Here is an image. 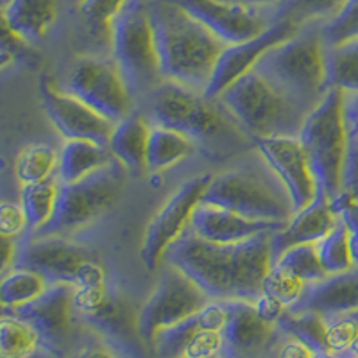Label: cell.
Returning a JSON list of instances; mask_svg holds the SVG:
<instances>
[{
    "mask_svg": "<svg viewBox=\"0 0 358 358\" xmlns=\"http://www.w3.org/2000/svg\"><path fill=\"white\" fill-rule=\"evenodd\" d=\"M273 233H262L236 244H215L187 229L169 248L163 260L187 274L208 297L255 301L273 265Z\"/></svg>",
    "mask_w": 358,
    "mask_h": 358,
    "instance_id": "obj_1",
    "label": "cell"
},
{
    "mask_svg": "<svg viewBox=\"0 0 358 358\" xmlns=\"http://www.w3.org/2000/svg\"><path fill=\"white\" fill-rule=\"evenodd\" d=\"M163 81L204 92L226 43L172 0L149 4Z\"/></svg>",
    "mask_w": 358,
    "mask_h": 358,
    "instance_id": "obj_2",
    "label": "cell"
},
{
    "mask_svg": "<svg viewBox=\"0 0 358 358\" xmlns=\"http://www.w3.org/2000/svg\"><path fill=\"white\" fill-rule=\"evenodd\" d=\"M149 118L219 156L235 151L248 136L219 99L172 81L159 83L151 92Z\"/></svg>",
    "mask_w": 358,
    "mask_h": 358,
    "instance_id": "obj_3",
    "label": "cell"
},
{
    "mask_svg": "<svg viewBox=\"0 0 358 358\" xmlns=\"http://www.w3.org/2000/svg\"><path fill=\"white\" fill-rule=\"evenodd\" d=\"M219 101L252 140L297 136L312 111L255 69L224 90Z\"/></svg>",
    "mask_w": 358,
    "mask_h": 358,
    "instance_id": "obj_4",
    "label": "cell"
},
{
    "mask_svg": "<svg viewBox=\"0 0 358 358\" xmlns=\"http://www.w3.org/2000/svg\"><path fill=\"white\" fill-rule=\"evenodd\" d=\"M326 52L328 45L321 27L301 29L292 38L267 50L255 70L313 110L330 90Z\"/></svg>",
    "mask_w": 358,
    "mask_h": 358,
    "instance_id": "obj_5",
    "label": "cell"
},
{
    "mask_svg": "<svg viewBox=\"0 0 358 358\" xmlns=\"http://www.w3.org/2000/svg\"><path fill=\"white\" fill-rule=\"evenodd\" d=\"M346 94L330 88L306 117L297 138L308 158L317 192L335 199L342 192V176L346 165L350 131L344 113Z\"/></svg>",
    "mask_w": 358,
    "mask_h": 358,
    "instance_id": "obj_6",
    "label": "cell"
},
{
    "mask_svg": "<svg viewBox=\"0 0 358 358\" xmlns=\"http://www.w3.org/2000/svg\"><path fill=\"white\" fill-rule=\"evenodd\" d=\"M110 45L113 63L122 73L131 94H151L162 83L149 4L142 0L127 2L111 25Z\"/></svg>",
    "mask_w": 358,
    "mask_h": 358,
    "instance_id": "obj_7",
    "label": "cell"
},
{
    "mask_svg": "<svg viewBox=\"0 0 358 358\" xmlns=\"http://www.w3.org/2000/svg\"><path fill=\"white\" fill-rule=\"evenodd\" d=\"M201 203L231 210L252 220L289 222L294 215L285 188L276 187L255 169H231L212 176Z\"/></svg>",
    "mask_w": 358,
    "mask_h": 358,
    "instance_id": "obj_8",
    "label": "cell"
},
{
    "mask_svg": "<svg viewBox=\"0 0 358 358\" xmlns=\"http://www.w3.org/2000/svg\"><path fill=\"white\" fill-rule=\"evenodd\" d=\"M124 174L111 162L101 171L76 183H59L52 219L33 236H63L86 228L113 208L122 194Z\"/></svg>",
    "mask_w": 358,
    "mask_h": 358,
    "instance_id": "obj_9",
    "label": "cell"
},
{
    "mask_svg": "<svg viewBox=\"0 0 358 358\" xmlns=\"http://www.w3.org/2000/svg\"><path fill=\"white\" fill-rule=\"evenodd\" d=\"M63 90L111 124H118L133 113V94L113 62L78 57L70 66Z\"/></svg>",
    "mask_w": 358,
    "mask_h": 358,
    "instance_id": "obj_10",
    "label": "cell"
},
{
    "mask_svg": "<svg viewBox=\"0 0 358 358\" xmlns=\"http://www.w3.org/2000/svg\"><path fill=\"white\" fill-rule=\"evenodd\" d=\"M210 179L212 174H201L187 179L151 219L140 249L142 264L149 273H155L167 255L169 248L190 228L192 215L203 201Z\"/></svg>",
    "mask_w": 358,
    "mask_h": 358,
    "instance_id": "obj_11",
    "label": "cell"
},
{
    "mask_svg": "<svg viewBox=\"0 0 358 358\" xmlns=\"http://www.w3.org/2000/svg\"><path fill=\"white\" fill-rule=\"evenodd\" d=\"M208 305V296L187 274L167 264L155 292L140 313V330L145 337L178 324Z\"/></svg>",
    "mask_w": 358,
    "mask_h": 358,
    "instance_id": "obj_12",
    "label": "cell"
},
{
    "mask_svg": "<svg viewBox=\"0 0 358 358\" xmlns=\"http://www.w3.org/2000/svg\"><path fill=\"white\" fill-rule=\"evenodd\" d=\"M40 97L45 113L63 138L88 140L108 147L115 127L108 118L63 88H57L47 76L40 79Z\"/></svg>",
    "mask_w": 358,
    "mask_h": 358,
    "instance_id": "obj_13",
    "label": "cell"
},
{
    "mask_svg": "<svg viewBox=\"0 0 358 358\" xmlns=\"http://www.w3.org/2000/svg\"><path fill=\"white\" fill-rule=\"evenodd\" d=\"M258 152L280 179L289 196L292 212H299L317 197V181L297 136H274L255 140Z\"/></svg>",
    "mask_w": 358,
    "mask_h": 358,
    "instance_id": "obj_14",
    "label": "cell"
},
{
    "mask_svg": "<svg viewBox=\"0 0 358 358\" xmlns=\"http://www.w3.org/2000/svg\"><path fill=\"white\" fill-rule=\"evenodd\" d=\"M301 29L292 24V22L273 20L267 25L264 33H260L258 36L251 38L248 41H241V43L226 45L222 52H220L219 59H217L212 79H210L203 94L208 99H219V95L228 86H231L242 76L251 72L267 50L280 45L281 41L292 38Z\"/></svg>",
    "mask_w": 358,
    "mask_h": 358,
    "instance_id": "obj_15",
    "label": "cell"
},
{
    "mask_svg": "<svg viewBox=\"0 0 358 358\" xmlns=\"http://www.w3.org/2000/svg\"><path fill=\"white\" fill-rule=\"evenodd\" d=\"M94 258L81 245L69 242L63 236H31L18 249L17 264L40 273L52 283H66L76 287L79 283L83 268Z\"/></svg>",
    "mask_w": 358,
    "mask_h": 358,
    "instance_id": "obj_16",
    "label": "cell"
},
{
    "mask_svg": "<svg viewBox=\"0 0 358 358\" xmlns=\"http://www.w3.org/2000/svg\"><path fill=\"white\" fill-rule=\"evenodd\" d=\"M226 45L241 43L264 33L271 22L244 2L231 0H172Z\"/></svg>",
    "mask_w": 358,
    "mask_h": 358,
    "instance_id": "obj_17",
    "label": "cell"
},
{
    "mask_svg": "<svg viewBox=\"0 0 358 358\" xmlns=\"http://www.w3.org/2000/svg\"><path fill=\"white\" fill-rule=\"evenodd\" d=\"M287 222L273 220H252L242 217L231 210L201 203L190 220V231L199 238L215 244H236L262 235L281 229Z\"/></svg>",
    "mask_w": 358,
    "mask_h": 358,
    "instance_id": "obj_18",
    "label": "cell"
},
{
    "mask_svg": "<svg viewBox=\"0 0 358 358\" xmlns=\"http://www.w3.org/2000/svg\"><path fill=\"white\" fill-rule=\"evenodd\" d=\"M337 212L331 206V199L319 194L306 208L290 217L289 222L271 235L273 264L289 248L301 244H317L338 224Z\"/></svg>",
    "mask_w": 358,
    "mask_h": 358,
    "instance_id": "obj_19",
    "label": "cell"
},
{
    "mask_svg": "<svg viewBox=\"0 0 358 358\" xmlns=\"http://www.w3.org/2000/svg\"><path fill=\"white\" fill-rule=\"evenodd\" d=\"M73 306V287L66 283H52L36 301L17 310V315L34 326L40 335L41 346L56 348L70 328Z\"/></svg>",
    "mask_w": 358,
    "mask_h": 358,
    "instance_id": "obj_20",
    "label": "cell"
},
{
    "mask_svg": "<svg viewBox=\"0 0 358 358\" xmlns=\"http://www.w3.org/2000/svg\"><path fill=\"white\" fill-rule=\"evenodd\" d=\"M292 308L317 312L324 317L358 313V267L348 273L331 274L308 285L299 303Z\"/></svg>",
    "mask_w": 358,
    "mask_h": 358,
    "instance_id": "obj_21",
    "label": "cell"
},
{
    "mask_svg": "<svg viewBox=\"0 0 358 358\" xmlns=\"http://www.w3.org/2000/svg\"><path fill=\"white\" fill-rule=\"evenodd\" d=\"M149 136H151L149 120L140 113H131L129 117L115 124L108 149L117 163L122 165V169L138 176L147 171Z\"/></svg>",
    "mask_w": 358,
    "mask_h": 358,
    "instance_id": "obj_22",
    "label": "cell"
},
{
    "mask_svg": "<svg viewBox=\"0 0 358 358\" xmlns=\"http://www.w3.org/2000/svg\"><path fill=\"white\" fill-rule=\"evenodd\" d=\"M226 308L228 321L222 330L224 344L242 355L262 350L271 335V324L258 317L252 303L233 299L226 303Z\"/></svg>",
    "mask_w": 358,
    "mask_h": 358,
    "instance_id": "obj_23",
    "label": "cell"
},
{
    "mask_svg": "<svg viewBox=\"0 0 358 358\" xmlns=\"http://www.w3.org/2000/svg\"><path fill=\"white\" fill-rule=\"evenodd\" d=\"M59 0H8L4 15L13 31L27 43L41 40L54 25Z\"/></svg>",
    "mask_w": 358,
    "mask_h": 358,
    "instance_id": "obj_24",
    "label": "cell"
},
{
    "mask_svg": "<svg viewBox=\"0 0 358 358\" xmlns=\"http://www.w3.org/2000/svg\"><path fill=\"white\" fill-rule=\"evenodd\" d=\"M111 152L108 147L97 145L88 140H65L59 159H57V181L76 183L101 171L111 163Z\"/></svg>",
    "mask_w": 358,
    "mask_h": 358,
    "instance_id": "obj_25",
    "label": "cell"
},
{
    "mask_svg": "<svg viewBox=\"0 0 358 358\" xmlns=\"http://www.w3.org/2000/svg\"><path fill=\"white\" fill-rule=\"evenodd\" d=\"M49 285V281L33 268L15 265L0 276V305L8 313H15L36 301Z\"/></svg>",
    "mask_w": 358,
    "mask_h": 358,
    "instance_id": "obj_26",
    "label": "cell"
},
{
    "mask_svg": "<svg viewBox=\"0 0 358 358\" xmlns=\"http://www.w3.org/2000/svg\"><path fill=\"white\" fill-rule=\"evenodd\" d=\"M196 149V143L178 131L152 126L147 145V171L162 172L171 169Z\"/></svg>",
    "mask_w": 358,
    "mask_h": 358,
    "instance_id": "obj_27",
    "label": "cell"
},
{
    "mask_svg": "<svg viewBox=\"0 0 358 358\" xmlns=\"http://www.w3.org/2000/svg\"><path fill=\"white\" fill-rule=\"evenodd\" d=\"M41 346L34 326L17 313L0 315V358H31Z\"/></svg>",
    "mask_w": 358,
    "mask_h": 358,
    "instance_id": "obj_28",
    "label": "cell"
},
{
    "mask_svg": "<svg viewBox=\"0 0 358 358\" xmlns=\"http://www.w3.org/2000/svg\"><path fill=\"white\" fill-rule=\"evenodd\" d=\"M59 181L52 178L34 185H24L20 192V204L27 217V229L31 235L40 231L45 224L52 219L56 210Z\"/></svg>",
    "mask_w": 358,
    "mask_h": 358,
    "instance_id": "obj_29",
    "label": "cell"
},
{
    "mask_svg": "<svg viewBox=\"0 0 358 358\" xmlns=\"http://www.w3.org/2000/svg\"><path fill=\"white\" fill-rule=\"evenodd\" d=\"M328 86L358 95V40L328 47Z\"/></svg>",
    "mask_w": 358,
    "mask_h": 358,
    "instance_id": "obj_30",
    "label": "cell"
},
{
    "mask_svg": "<svg viewBox=\"0 0 358 358\" xmlns=\"http://www.w3.org/2000/svg\"><path fill=\"white\" fill-rule=\"evenodd\" d=\"M59 151L47 143H31L24 147L15 162V176L20 185H34L47 181L57 171Z\"/></svg>",
    "mask_w": 358,
    "mask_h": 358,
    "instance_id": "obj_31",
    "label": "cell"
},
{
    "mask_svg": "<svg viewBox=\"0 0 358 358\" xmlns=\"http://www.w3.org/2000/svg\"><path fill=\"white\" fill-rule=\"evenodd\" d=\"M346 0H280L273 20H287L303 29L305 24L328 22L341 11Z\"/></svg>",
    "mask_w": 358,
    "mask_h": 358,
    "instance_id": "obj_32",
    "label": "cell"
},
{
    "mask_svg": "<svg viewBox=\"0 0 358 358\" xmlns=\"http://www.w3.org/2000/svg\"><path fill=\"white\" fill-rule=\"evenodd\" d=\"M315 245H317L319 260H321L328 276L348 273V271L357 267L353 262V255H351L350 236H348L346 226L342 224V220H338L334 231L328 233Z\"/></svg>",
    "mask_w": 358,
    "mask_h": 358,
    "instance_id": "obj_33",
    "label": "cell"
},
{
    "mask_svg": "<svg viewBox=\"0 0 358 358\" xmlns=\"http://www.w3.org/2000/svg\"><path fill=\"white\" fill-rule=\"evenodd\" d=\"M129 0H81L79 15L92 36L110 40L111 25Z\"/></svg>",
    "mask_w": 358,
    "mask_h": 358,
    "instance_id": "obj_34",
    "label": "cell"
},
{
    "mask_svg": "<svg viewBox=\"0 0 358 358\" xmlns=\"http://www.w3.org/2000/svg\"><path fill=\"white\" fill-rule=\"evenodd\" d=\"M274 264H280L289 268L290 273L296 274L297 278H301L308 285L317 283V281L324 280L328 276L321 260H319L317 245L315 244H301L289 248Z\"/></svg>",
    "mask_w": 358,
    "mask_h": 358,
    "instance_id": "obj_35",
    "label": "cell"
},
{
    "mask_svg": "<svg viewBox=\"0 0 358 358\" xmlns=\"http://www.w3.org/2000/svg\"><path fill=\"white\" fill-rule=\"evenodd\" d=\"M306 287L308 283L290 273L289 268L280 264H273L262 283V294L274 297L285 306H294L299 303Z\"/></svg>",
    "mask_w": 358,
    "mask_h": 358,
    "instance_id": "obj_36",
    "label": "cell"
},
{
    "mask_svg": "<svg viewBox=\"0 0 358 358\" xmlns=\"http://www.w3.org/2000/svg\"><path fill=\"white\" fill-rule=\"evenodd\" d=\"M328 47L358 40V0H346L341 11L321 27Z\"/></svg>",
    "mask_w": 358,
    "mask_h": 358,
    "instance_id": "obj_37",
    "label": "cell"
},
{
    "mask_svg": "<svg viewBox=\"0 0 358 358\" xmlns=\"http://www.w3.org/2000/svg\"><path fill=\"white\" fill-rule=\"evenodd\" d=\"M357 337H358V317H355V313H348V315H335L330 322H326L324 350L335 355L350 351Z\"/></svg>",
    "mask_w": 358,
    "mask_h": 358,
    "instance_id": "obj_38",
    "label": "cell"
},
{
    "mask_svg": "<svg viewBox=\"0 0 358 358\" xmlns=\"http://www.w3.org/2000/svg\"><path fill=\"white\" fill-rule=\"evenodd\" d=\"M224 346L222 331L204 330L199 326L183 348V358H215Z\"/></svg>",
    "mask_w": 358,
    "mask_h": 358,
    "instance_id": "obj_39",
    "label": "cell"
},
{
    "mask_svg": "<svg viewBox=\"0 0 358 358\" xmlns=\"http://www.w3.org/2000/svg\"><path fill=\"white\" fill-rule=\"evenodd\" d=\"M331 206L337 212L342 224L346 226L348 236H350L351 255H353L355 265L358 267V201L341 192V196L331 199Z\"/></svg>",
    "mask_w": 358,
    "mask_h": 358,
    "instance_id": "obj_40",
    "label": "cell"
},
{
    "mask_svg": "<svg viewBox=\"0 0 358 358\" xmlns=\"http://www.w3.org/2000/svg\"><path fill=\"white\" fill-rule=\"evenodd\" d=\"M27 229V217L20 203L0 201V235L18 241V236Z\"/></svg>",
    "mask_w": 358,
    "mask_h": 358,
    "instance_id": "obj_41",
    "label": "cell"
},
{
    "mask_svg": "<svg viewBox=\"0 0 358 358\" xmlns=\"http://www.w3.org/2000/svg\"><path fill=\"white\" fill-rule=\"evenodd\" d=\"M29 50L31 49L27 41L13 31L4 15V8H0V54H8L13 59H17V57L27 56Z\"/></svg>",
    "mask_w": 358,
    "mask_h": 358,
    "instance_id": "obj_42",
    "label": "cell"
},
{
    "mask_svg": "<svg viewBox=\"0 0 358 358\" xmlns=\"http://www.w3.org/2000/svg\"><path fill=\"white\" fill-rule=\"evenodd\" d=\"M342 192L358 201V136L350 134L346 165L342 176Z\"/></svg>",
    "mask_w": 358,
    "mask_h": 358,
    "instance_id": "obj_43",
    "label": "cell"
},
{
    "mask_svg": "<svg viewBox=\"0 0 358 358\" xmlns=\"http://www.w3.org/2000/svg\"><path fill=\"white\" fill-rule=\"evenodd\" d=\"M252 306H255V312L258 313V317L264 319L268 324H274L278 319L283 317L287 306L283 303H280L274 297L267 296V294H260V296L252 301Z\"/></svg>",
    "mask_w": 358,
    "mask_h": 358,
    "instance_id": "obj_44",
    "label": "cell"
},
{
    "mask_svg": "<svg viewBox=\"0 0 358 358\" xmlns=\"http://www.w3.org/2000/svg\"><path fill=\"white\" fill-rule=\"evenodd\" d=\"M18 249H20L18 241L0 235V276L4 273H8L11 267H15L18 257Z\"/></svg>",
    "mask_w": 358,
    "mask_h": 358,
    "instance_id": "obj_45",
    "label": "cell"
},
{
    "mask_svg": "<svg viewBox=\"0 0 358 358\" xmlns=\"http://www.w3.org/2000/svg\"><path fill=\"white\" fill-rule=\"evenodd\" d=\"M313 355H315V350H312L306 342L296 338L281 348L278 358H313Z\"/></svg>",
    "mask_w": 358,
    "mask_h": 358,
    "instance_id": "obj_46",
    "label": "cell"
},
{
    "mask_svg": "<svg viewBox=\"0 0 358 358\" xmlns=\"http://www.w3.org/2000/svg\"><path fill=\"white\" fill-rule=\"evenodd\" d=\"M344 113H346V124L350 134L358 136V95L346 94V97H344Z\"/></svg>",
    "mask_w": 358,
    "mask_h": 358,
    "instance_id": "obj_47",
    "label": "cell"
},
{
    "mask_svg": "<svg viewBox=\"0 0 358 358\" xmlns=\"http://www.w3.org/2000/svg\"><path fill=\"white\" fill-rule=\"evenodd\" d=\"M238 2H244V4L251 6V8H255V6H273V4H278L280 0H238Z\"/></svg>",
    "mask_w": 358,
    "mask_h": 358,
    "instance_id": "obj_48",
    "label": "cell"
},
{
    "mask_svg": "<svg viewBox=\"0 0 358 358\" xmlns=\"http://www.w3.org/2000/svg\"><path fill=\"white\" fill-rule=\"evenodd\" d=\"M313 358H337L335 353H330V351H315Z\"/></svg>",
    "mask_w": 358,
    "mask_h": 358,
    "instance_id": "obj_49",
    "label": "cell"
},
{
    "mask_svg": "<svg viewBox=\"0 0 358 358\" xmlns=\"http://www.w3.org/2000/svg\"><path fill=\"white\" fill-rule=\"evenodd\" d=\"M351 353L355 355V357H358V337L355 338V342H353V346H351Z\"/></svg>",
    "mask_w": 358,
    "mask_h": 358,
    "instance_id": "obj_50",
    "label": "cell"
},
{
    "mask_svg": "<svg viewBox=\"0 0 358 358\" xmlns=\"http://www.w3.org/2000/svg\"><path fill=\"white\" fill-rule=\"evenodd\" d=\"M6 313H8V312H6V310H4V306L0 305V315H6Z\"/></svg>",
    "mask_w": 358,
    "mask_h": 358,
    "instance_id": "obj_51",
    "label": "cell"
},
{
    "mask_svg": "<svg viewBox=\"0 0 358 358\" xmlns=\"http://www.w3.org/2000/svg\"><path fill=\"white\" fill-rule=\"evenodd\" d=\"M6 2H8V0H0V8H4Z\"/></svg>",
    "mask_w": 358,
    "mask_h": 358,
    "instance_id": "obj_52",
    "label": "cell"
},
{
    "mask_svg": "<svg viewBox=\"0 0 358 358\" xmlns=\"http://www.w3.org/2000/svg\"><path fill=\"white\" fill-rule=\"evenodd\" d=\"M231 2H236V0H231Z\"/></svg>",
    "mask_w": 358,
    "mask_h": 358,
    "instance_id": "obj_53",
    "label": "cell"
},
{
    "mask_svg": "<svg viewBox=\"0 0 358 358\" xmlns=\"http://www.w3.org/2000/svg\"><path fill=\"white\" fill-rule=\"evenodd\" d=\"M355 358H358V357H355Z\"/></svg>",
    "mask_w": 358,
    "mask_h": 358,
    "instance_id": "obj_54",
    "label": "cell"
}]
</instances>
